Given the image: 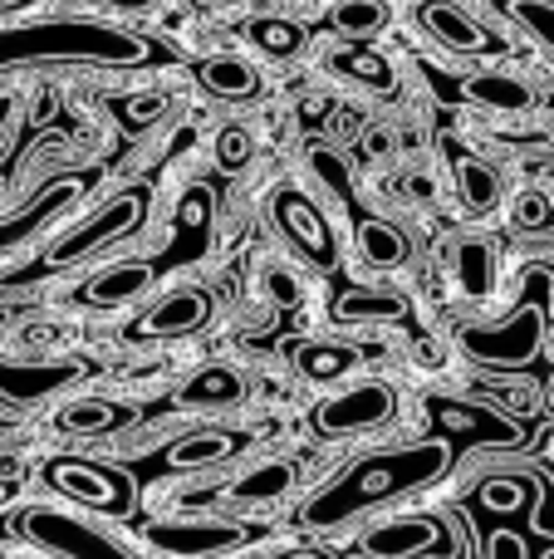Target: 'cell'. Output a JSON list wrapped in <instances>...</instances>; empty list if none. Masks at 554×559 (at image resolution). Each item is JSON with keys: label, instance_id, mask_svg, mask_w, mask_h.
Instances as JSON below:
<instances>
[{"label": "cell", "instance_id": "1", "mask_svg": "<svg viewBox=\"0 0 554 559\" xmlns=\"http://www.w3.org/2000/svg\"><path fill=\"white\" fill-rule=\"evenodd\" d=\"M147 45L98 20H39L0 29V74L25 64H143Z\"/></svg>", "mask_w": 554, "mask_h": 559}, {"label": "cell", "instance_id": "2", "mask_svg": "<svg viewBox=\"0 0 554 559\" xmlns=\"http://www.w3.org/2000/svg\"><path fill=\"white\" fill-rule=\"evenodd\" d=\"M442 466H447V452H442L437 442L369 456V462L349 466V476L310 506V521L334 525V521H344V515L363 511V506H378V501H388V496H402V491H412V486L432 481V476H442Z\"/></svg>", "mask_w": 554, "mask_h": 559}, {"label": "cell", "instance_id": "3", "mask_svg": "<svg viewBox=\"0 0 554 559\" xmlns=\"http://www.w3.org/2000/svg\"><path fill=\"white\" fill-rule=\"evenodd\" d=\"M20 531L29 535L35 545L55 555H69V559H133L123 545H113L108 535H98L94 525H84L79 515H59V511H25L20 515Z\"/></svg>", "mask_w": 554, "mask_h": 559}, {"label": "cell", "instance_id": "4", "mask_svg": "<svg viewBox=\"0 0 554 559\" xmlns=\"http://www.w3.org/2000/svg\"><path fill=\"white\" fill-rule=\"evenodd\" d=\"M457 535L437 515H412V521H383L363 535V555L373 559H418V555H451Z\"/></svg>", "mask_w": 554, "mask_h": 559}, {"label": "cell", "instance_id": "5", "mask_svg": "<svg viewBox=\"0 0 554 559\" xmlns=\"http://www.w3.org/2000/svg\"><path fill=\"white\" fill-rule=\"evenodd\" d=\"M143 216H147L143 192H123L113 206H104V212H98L88 226H79L74 236H64L59 246H49L45 265H74L79 255H94L98 246H108V241H118V236L137 231V226H143Z\"/></svg>", "mask_w": 554, "mask_h": 559}, {"label": "cell", "instance_id": "6", "mask_svg": "<svg viewBox=\"0 0 554 559\" xmlns=\"http://www.w3.org/2000/svg\"><path fill=\"white\" fill-rule=\"evenodd\" d=\"M398 413V393L383 383H359L349 393L329 397V403L314 413V427L324 437H344V432H369V427H383Z\"/></svg>", "mask_w": 554, "mask_h": 559}, {"label": "cell", "instance_id": "7", "mask_svg": "<svg viewBox=\"0 0 554 559\" xmlns=\"http://www.w3.org/2000/svg\"><path fill=\"white\" fill-rule=\"evenodd\" d=\"M545 338V319L535 305H526L510 324L501 329H467V354L491 358V364H530Z\"/></svg>", "mask_w": 554, "mask_h": 559}, {"label": "cell", "instance_id": "8", "mask_svg": "<svg viewBox=\"0 0 554 559\" xmlns=\"http://www.w3.org/2000/svg\"><path fill=\"white\" fill-rule=\"evenodd\" d=\"M427 413L447 437H467V442H486V447H516L520 442V427L506 423V417H496V413H486V407H467V403H451V397H432Z\"/></svg>", "mask_w": 554, "mask_h": 559}, {"label": "cell", "instance_id": "9", "mask_svg": "<svg viewBox=\"0 0 554 559\" xmlns=\"http://www.w3.org/2000/svg\"><path fill=\"white\" fill-rule=\"evenodd\" d=\"M212 324V295L202 289H177L162 305H153L143 319H137L128 334L133 338H172V334H196V329Z\"/></svg>", "mask_w": 554, "mask_h": 559}, {"label": "cell", "instance_id": "10", "mask_svg": "<svg viewBox=\"0 0 554 559\" xmlns=\"http://www.w3.org/2000/svg\"><path fill=\"white\" fill-rule=\"evenodd\" d=\"M147 545L167 555H226L241 545V525L221 521H172V525H147Z\"/></svg>", "mask_w": 554, "mask_h": 559}, {"label": "cell", "instance_id": "11", "mask_svg": "<svg viewBox=\"0 0 554 559\" xmlns=\"http://www.w3.org/2000/svg\"><path fill=\"white\" fill-rule=\"evenodd\" d=\"M79 378H84V364H15V358H0V397L20 407L39 403V397L59 393Z\"/></svg>", "mask_w": 554, "mask_h": 559}, {"label": "cell", "instance_id": "12", "mask_svg": "<svg viewBox=\"0 0 554 559\" xmlns=\"http://www.w3.org/2000/svg\"><path fill=\"white\" fill-rule=\"evenodd\" d=\"M45 476L64 496H74L79 506H98V511H123V506H128V486L118 481V476L98 472V466H84V462H69V456H59V462H49Z\"/></svg>", "mask_w": 554, "mask_h": 559}, {"label": "cell", "instance_id": "13", "mask_svg": "<svg viewBox=\"0 0 554 559\" xmlns=\"http://www.w3.org/2000/svg\"><path fill=\"white\" fill-rule=\"evenodd\" d=\"M275 216H280L285 236H290V241L300 246L314 265H334V231H329V222L320 216V206L304 202L300 192H285L280 202H275Z\"/></svg>", "mask_w": 554, "mask_h": 559}, {"label": "cell", "instance_id": "14", "mask_svg": "<svg viewBox=\"0 0 554 559\" xmlns=\"http://www.w3.org/2000/svg\"><path fill=\"white\" fill-rule=\"evenodd\" d=\"M418 20H422V29H427L437 45L461 49V55H481V49H496V39H491L471 15H461L451 0H422V5H418Z\"/></svg>", "mask_w": 554, "mask_h": 559}, {"label": "cell", "instance_id": "15", "mask_svg": "<svg viewBox=\"0 0 554 559\" xmlns=\"http://www.w3.org/2000/svg\"><path fill=\"white\" fill-rule=\"evenodd\" d=\"M196 84H202L206 94H216V98L245 104V98H255L261 79H255V69L245 64V59H236V55H216V59H202V64H196Z\"/></svg>", "mask_w": 554, "mask_h": 559}, {"label": "cell", "instance_id": "16", "mask_svg": "<svg viewBox=\"0 0 554 559\" xmlns=\"http://www.w3.org/2000/svg\"><path fill=\"white\" fill-rule=\"evenodd\" d=\"M153 280V265L133 261V265H108V271H98L94 280L84 285V305H98V309H113L123 305V299H133L137 289Z\"/></svg>", "mask_w": 554, "mask_h": 559}, {"label": "cell", "instance_id": "17", "mask_svg": "<svg viewBox=\"0 0 554 559\" xmlns=\"http://www.w3.org/2000/svg\"><path fill=\"white\" fill-rule=\"evenodd\" d=\"M359 251L369 255L378 271H398V265H408L412 241H408V231L393 226V222H363L359 226Z\"/></svg>", "mask_w": 554, "mask_h": 559}, {"label": "cell", "instance_id": "18", "mask_svg": "<svg viewBox=\"0 0 554 559\" xmlns=\"http://www.w3.org/2000/svg\"><path fill=\"white\" fill-rule=\"evenodd\" d=\"M84 192V177H64V182H55V187H45V197H39L35 206H29L25 216H15V222H0V251H10V246L20 241V236H29L45 216H55L59 206L69 202V197H79Z\"/></svg>", "mask_w": 554, "mask_h": 559}, {"label": "cell", "instance_id": "19", "mask_svg": "<svg viewBox=\"0 0 554 559\" xmlns=\"http://www.w3.org/2000/svg\"><path fill=\"white\" fill-rule=\"evenodd\" d=\"M457 192L471 216H486V212H496V202H501V177L491 173L481 157H457Z\"/></svg>", "mask_w": 554, "mask_h": 559}, {"label": "cell", "instance_id": "20", "mask_svg": "<svg viewBox=\"0 0 554 559\" xmlns=\"http://www.w3.org/2000/svg\"><path fill=\"white\" fill-rule=\"evenodd\" d=\"M290 486H294V466L270 462V466H255V472L236 476V481L226 486V496L241 506H265V501H275V496H285Z\"/></svg>", "mask_w": 554, "mask_h": 559}, {"label": "cell", "instance_id": "21", "mask_svg": "<svg viewBox=\"0 0 554 559\" xmlns=\"http://www.w3.org/2000/svg\"><path fill=\"white\" fill-rule=\"evenodd\" d=\"M353 364H359V354H353L349 344H324V338L294 344V368H300L304 378H314V383H329V378L349 373Z\"/></svg>", "mask_w": 554, "mask_h": 559}, {"label": "cell", "instance_id": "22", "mask_svg": "<svg viewBox=\"0 0 554 559\" xmlns=\"http://www.w3.org/2000/svg\"><path fill=\"white\" fill-rule=\"evenodd\" d=\"M236 447H241V437H236V432H196V437H182L177 447H167L162 462L177 466V472H186V466H212V462H221V456H231Z\"/></svg>", "mask_w": 554, "mask_h": 559}, {"label": "cell", "instance_id": "23", "mask_svg": "<svg viewBox=\"0 0 554 559\" xmlns=\"http://www.w3.org/2000/svg\"><path fill=\"white\" fill-rule=\"evenodd\" d=\"M241 393H245L241 373H231V368H206V373H196L192 383L182 388V403H192V407H231V403H241Z\"/></svg>", "mask_w": 554, "mask_h": 559}, {"label": "cell", "instance_id": "24", "mask_svg": "<svg viewBox=\"0 0 554 559\" xmlns=\"http://www.w3.org/2000/svg\"><path fill=\"white\" fill-rule=\"evenodd\" d=\"M467 98H477V104L486 108H501V114H526L530 104H535V94H530L520 79H506V74H481L467 84Z\"/></svg>", "mask_w": 554, "mask_h": 559}, {"label": "cell", "instance_id": "25", "mask_svg": "<svg viewBox=\"0 0 554 559\" xmlns=\"http://www.w3.org/2000/svg\"><path fill=\"white\" fill-rule=\"evenodd\" d=\"M118 423H128L123 407L94 403V397H74L69 407H59V427H64V432H79V437H98V432H108V427H118Z\"/></svg>", "mask_w": 554, "mask_h": 559}, {"label": "cell", "instance_id": "26", "mask_svg": "<svg viewBox=\"0 0 554 559\" xmlns=\"http://www.w3.org/2000/svg\"><path fill=\"white\" fill-rule=\"evenodd\" d=\"M245 39H251L261 55H270V59H290V55H300L304 49V29L290 25V20H275V15L251 20V25H245Z\"/></svg>", "mask_w": 554, "mask_h": 559}, {"label": "cell", "instance_id": "27", "mask_svg": "<svg viewBox=\"0 0 554 559\" xmlns=\"http://www.w3.org/2000/svg\"><path fill=\"white\" fill-rule=\"evenodd\" d=\"M491 280H496L491 246H486V241H461V246H457V285H461V295L486 299V295H491Z\"/></svg>", "mask_w": 554, "mask_h": 559}, {"label": "cell", "instance_id": "28", "mask_svg": "<svg viewBox=\"0 0 554 559\" xmlns=\"http://www.w3.org/2000/svg\"><path fill=\"white\" fill-rule=\"evenodd\" d=\"M339 324H383V319H398L402 314V299L398 295H363V289H353V295L339 299Z\"/></svg>", "mask_w": 554, "mask_h": 559}, {"label": "cell", "instance_id": "29", "mask_svg": "<svg viewBox=\"0 0 554 559\" xmlns=\"http://www.w3.org/2000/svg\"><path fill=\"white\" fill-rule=\"evenodd\" d=\"M383 20H388V10L378 5V0H344V5H334V29H344V35H373V29H383Z\"/></svg>", "mask_w": 554, "mask_h": 559}, {"label": "cell", "instance_id": "30", "mask_svg": "<svg viewBox=\"0 0 554 559\" xmlns=\"http://www.w3.org/2000/svg\"><path fill=\"white\" fill-rule=\"evenodd\" d=\"M255 157V138L245 133L241 123H226L221 133H216V167L221 173H245Z\"/></svg>", "mask_w": 554, "mask_h": 559}, {"label": "cell", "instance_id": "31", "mask_svg": "<svg viewBox=\"0 0 554 559\" xmlns=\"http://www.w3.org/2000/svg\"><path fill=\"white\" fill-rule=\"evenodd\" d=\"M329 64L339 69V74H353V79H363V84H388V64H383L373 49H363V45H344V49H334L329 55Z\"/></svg>", "mask_w": 554, "mask_h": 559}, {"label": "cell", "instance_id": "32", "mask_svg": "<svg viewBox=\"0 0 554 559\" xmlns=\"http://www.w3.org/2000/svg\"><path fill=\"white\" fill-rule=\"evenodd\" d=\"M506 10L554 55V0H506Z\"/></svg>", "mask_w": 554, "mask_h": 559}, {"label": "cell", "instance_id": "33", "mask_svg": "<svg viewBox=\"0 0 554 559\" xmlns=\"http://www.w3.org/2000/svg\"><path fill=\"white\" fill-rule=\"evenodd\" d=\"M167 108V98L162 94H133V98H118L113 104V114H118V123L128 128V133H143L147 123H153L157 114Z\"/></svg>", "mask_w": 554, "mask_h": 559}, {"label": "cell", "instance_id": "34", "mask_svg": "<svg viewBox=\"0 0 554 559\" xmlns=\"http://www.w3.org/2000/svg\"><path fill=\"white\" fill-rule=\"evenodd\" d=\"M477 501L486 506V511H496V515H510V511H520V506L530 501V486L526 481H486L477 491Z\"/></svg>", "mask_w": 554, "mask_h": 559}, {"label": "cell", "instance_id": "35", "mask_svg": "<svg viewBox=\"0 0 554 559\" xmlns=\"http://www.w3.org/2000/svg\"><path fill=\"white\" fill-rule=\"evenodd\" d=\"M265 295H270V305L294 309L304 299V289H300V280L285 271V265H270V271H265Z\"/></svg>", "mask_w": 554, "mask_h": 559}, {"label": "cell", "instance_id": "36", "mask_svg": "<svg viewBox=\"0 0 554 559\" xmlns=\"http://www.w3.org/2000/svg\"><path fill=\"white\" fill-rule=\"evenodd\" d=\"M206 222H212V197L196 187V192H186V202H182V226H196V231H206Z\"/></svg>", "mask_w": 554, "mask_h": 559}, {"label": "cell", "instance_id": "37", "mask_svg": "<svg viewBox=\"0 0 554 559\" xmlns=\"http://www.w3.org/2000/svg\"><path fill=\"white\" fill-rule=\"evenodd\" d=\"M516 222H520V226H545V222H550V202H545L540 192H526V197L516 202Z\"/></svg>", "mask_w": 554, "mask_h": 559}, {"label": "cell", "instance_id": "38", "mask_svg": "<svg viewBox=\"0 0 554 559\" xmlns=\"http://www.w3.org/2000/svg\"><path fill=\"white\" fill-rule=\"evenodd\" d=\"M363 147H369V157H388V153H398V138H393L388 128H373V133L363 138Z\"/></svg>", "mask_w": 554, "mask_h": 559}, {"label": "cell", "instance_id": "39", "mask_svg": "<svg viewBox=\"0 0 554 559\" xmlns=\"http://www.w3.org/2000/svg\"><path fill=\"white\" fill-rule=\"evenodd\" d=\"M491 559H526V550H520V540L516 535H491Z\"/></svg>", "mask_w": 554, "mask_h": 559}, {"label": "cell", "instance_id": "40", "mask_svg": "<svg viewBox=\"0 0 554 559\" xmlns=\"http://www.w3.org/2000/svg\"><path fill=\"white\" fill-rule=\"evenodd\" d=\"M408 192H412V202H432V197H437V182H432L427 173H418V177L408 182Z\"/></svg>", "mask_w": 554, "mask_h": 559}, {"label": "cell", "instance_id": "41", "mask_svg": "<svg viewBox=\"0 0 554 559\" xmlns=\"http://www.w3.org/2000/svg\"><path fill=\"white\" fill-rule=\"evenodd\" d=\"M275 559H334V555L320 550V545H300V550H285V555H275Z\"/></svg>", "mask_w": 554, "mask_h": 559}, {"label": "cell", "instance_id": "42", "mask_svg": "<svg viewBox=\"0 0 554 559\" xmlns=\"http://www.w3.org/2000/svg\"><path fill=\"white\" fill-rule=\"evenodd\" d=\"M422 364H427V368H442L447 358H442V348H437V344H422Z\"/></svg>", "mask_w": 554, "mask_h": 559}, {"label": "cell", "instance_id": "43", "mask_svg": "<svg viewBox=\"0 0 554 559\" xmlns=\"http://www.w3.org/2000/svg\"><path fill=\"white\" fill-rule=\"evenodd\" d=\"M15 5H25V0H0V15H5V10H15Z\"/></svg>", "mask_w": 554, "mask_h": 559}, {"label": "cell", "instance_id": "44", "mask_svg": "<svg viewBox=\"0 0 554 559\" xmlns=\"http://www.w3.org/2000/svg\"><path fill=\"white\" fill-rule=\"evenodd\" d=\"M545 559H554V555H545Z\"/></svg>", "mask_w": 554, "mask_h": 559}, {"label": "cell", "instance_id": "45", "mask_svg": "<svg viewBox=\"0 0 554 559\" xmlns=\"http://www.w3.org/2000/svg\"><path fill=\"white\" fill-rule=\"evenodd\" d=\"M550 462H554V456H550Z\"/></svg>", "mask_w": 554, "mask_h": 559}]
</instances>
